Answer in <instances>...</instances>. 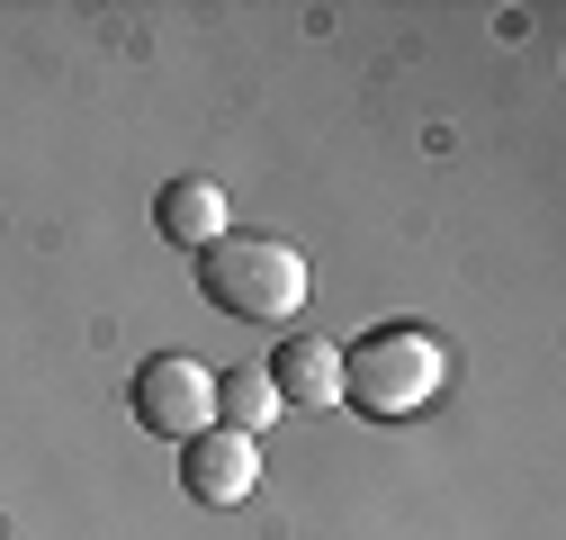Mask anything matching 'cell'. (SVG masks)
Returning a JSON list of instances; mask_svg holds the SVG:
<instances>
[{
  "mask_svg": "<svg viewBox=\"0 0 566 540\" xmlns=\"http://www.w3.org/2000/svg\"><path fill=\"white\" fill-rule=\"evenodd\" d=\"M180 487H189V505H207V513L243 505V496L261 487V442H252V433H226V424H207L198 442H180Z\"/></svg>",
  "mask_w": 566,
  "mask_h": 540,
  "instance_id": "4",
  "label": "cell"
},
{
  "mask_svg": "<svg viewBox=\"0 0 566 540\" xmlns=\"http://www.w3.org/2000/svg\"><path fill=\"white\" fill-rule=\"evenodd\" d=\"M126 405H135V424H145V433L198 442L207 424H217V370L189 361V352H154L145 370L126 378Z\"/></svg>",
  "mask_w": 566,
  "mask_h": 540,
  "instance_id": "3",
  "label": "cell"
},
{
  "mask_svg": "<svg viewBox=\"0 0 566 540\" xmlns=\"http://www.w3.org/2000/svg\"><path fill=\"white\" fill-rule=\"evenodd\" d=\"M441 378H450V352L422 324H378V333H360V343L342 352V405H360L378 424L422 415V405L441 396Z\"/></svg>",
  "mask_w": 566,
  "mask_h": 540,
  "instance_id": "2",
  "label": "cell"
},
{
  "mask_svg": "<svg viewBox=\"0 0 566 540\" xmlns=\"http://www.w3.org/2000/svg\"><path fill=\"white\" fill-rule=\"evenodd\" d=\"M279 415H289V405H279L270 370H226V378H217V424H226V433H252V442H261Z\"/></svg>",
  "mask_w": 566,
  "mask_h": 540,
  "instance_id": "7",
  "label": "cell"
},
{
  "mask_svg": "<svg viewBox=\"0 0 566 540\" xmlns=\"http://www.w3.org/2000/svg\"><path fill=\"white\" fill-rule=\"evenodd\" d=\"M154 235H171L180 252H207L217 235H234L226 189H217V180H163V189H154Z\"/></svg>",
  "mask_w": 566,
  "mask_h": 540,
  "instance_id": "6",
  "label": "cell"
},
{
  "mask_svg": "<svg viewBox=\"0 0 566 540\" xmlns=\"http://www.w3.org/2000/svg\"><path fill=\"white\" fill-rule=\"evenodd\" d=\"M198 289L217 315H243V324H297L306 289H315V270L297 243H279V235H217L198 252Z\"/></svg>",
  "mask_w": 566,
  "mask_h": 540,
  "instance_id": "1",
  "label": "cell"
},
{
  "mask_svg": "<svg viewBox=\"0 0 566 540\" xmlns=\"http://www.w3.org/2000/svg\"><path fill=\"white\" fill-rule=\"evenodd\" d=\"M270 387H279V405H297V415L342 405V343H324V333H289V343L270 352Z\"/></svg>",
  "mask_w": 566,
  "mask_h": 540,
  "instance_id": "5",
  "label": "cell"
}]
</instances>
